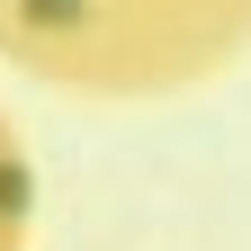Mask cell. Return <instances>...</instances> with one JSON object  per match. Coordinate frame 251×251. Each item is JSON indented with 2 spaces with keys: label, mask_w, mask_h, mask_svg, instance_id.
Returning a JSON list of instances; mask_svg holds the SVG:
<instances>
[{
  "label": "cell",
  "mask_w": 251,
  "mask_h": 251,
  "mask_svg": "<svg viewBox=\"0 0 251 251\" xmlns=\"http://www.w3.org/2000/svg\"><path fill=\"white\" fill-rule=\"evenodd\" d=\"M251 45V0H0V54L54 90L162 99Z\"/></svg>",
  "instance_id": "obj_1"
},
{
  "label": "cell",
  "mask_w": 251,
  "mask_h": 251,
  "mask_svg": "<svg viewBox=\"0 0 251 251\" xmlns=\"http://www.w3.org/2000/svg\"><path fill=\"white\" fill-rule=\"evenodd\" d=\"M27 206H36V179H27V152L9 135V117H0V251L27 242Z\"/></svg>",
  "instance_id": "obj_2"
}]
</instances>
